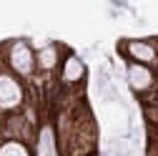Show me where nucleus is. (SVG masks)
Here are the masks:
<instances>
[{
    "label": "nucleus",
    "instance_id": "obj_7",
    "mask_svg": "<svg viewBox=\"0 0 158 156\" xmlns=\"http://www.w3.org/2000/svg\"><path fill=\"white\" fill-rule=\"evenodd\" d=\"M40 66L43 68H53L55 66V48H45L40 53Z\"/></svg>",
    "mask_w": 158,
    "mask_h": 156
},
{
    "label": "nucleus",
    "instance_id": "obj_3",
    "mask_svg": "<svg viewBox=\"0 0 158 156\" xmlns=\"http://www.w3.org/2000/svg\"><path fill=\"white\" fill-rule=\"evenodd\" d=\"M128 78H131V86L138 88V91L151 86V73H148V68H143V66H131V68H128Z\"/></svg>",
    "mask_w": 158,
    "mask_h": 156
},
{
    "label": "nucleus",
    "instance_id": "obj_4",
    "mask_svg": "<svg viewBox=\"0 0 158 156\" xmlns=\"http://www.w3.org/2000/svg\"><path fill=\"white\" fill-rule=\"evenodd\" d=\"M131 53L138 58V61H153V58H156L153 48L146 46V43H131Z\"/></svg>",
    "mask_w": 158,
    "mask_h": 156
},
{
    "label": "nucleus",
    "instance_id": "obj_6",
    "mask_svg": "<svg viewBox=\"0 0 158 156\" xmlns=\"http://www.w3.org/2000/svg\"><path fill=\"white\" fill-rule=\"evenodd\" d=\"M0 156H28V151L20 144H5L0 149Z\"/></svg>",
    "mask_w": 158,
    "mask_h": 156
},
{
    "label": "nucleus",
    "instance_id": "obj_1",
    "mask_svg": "<svg viewBox=\"0 0 158 156\" xmlns=\"http://www.w3.org/2000/svg\"><path fill=\"white\" fill-rule=\"evenodd\" d=\"M20 86H18L13 78L0 76V108H13L20 103Z\"/></svg>",
    "mask_w": 158,
    "mask_h": 156
},
{
    "label": "nucleus",
    "instance_id": "obj_5",
    "mask_svg": "<svg viewBox=\"0 0 158 156\" xmlns=\"http://www.w3.org/2000/svg\"><path fill=\"white\" fill-rule=\"evenodd\" d=\"M83 76V66L78 58H68L65 63V81H78V78Z\"/></svg>",
    "mask_w": 158,
    "mask_h": 156
},
{
    "label": "nucleus",
    "instance_id": "obj_2",
    "mask_svg": "<svg viewBox=\"0 0 158 156\" xmlns=\"http://www.w3.org/2000/svg\"><path fill=\"white\" fill-rule=\"evenodd\" d=\"M10 63H13V68H15V71H20V73H28V71L33 68V55H30L28 46H23V43L13 46V53H10Z\"/></svg>",
    "mask_w": 158,
    "mask_h": 156
}]
</instances>
